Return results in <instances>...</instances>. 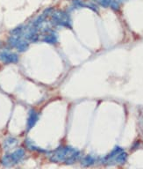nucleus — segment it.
<instances>
[{
    "mask_svg": "<svg viewBox=\"0 0 143 169\" xmlns=\"http://www.w3.org/2000/svg\"><path fill=\"white\" fill-rule=\"evenodd\" d=\"M81 157V152L71 146H60L49 153V160L52 162H65L66 164H73Z\"/></svg>",
    "mask_w": 143,
    "mask_h": 169,
    "instance_id": "1",
    "label": "nucleus"
},
{
    "mask_svg": "<svg viewBox=\"0 0 143 169\" xmlns=\"http://www.w3.org/2000/svg\"><path fill=\"white\" fill-rule=\"evenodd\" d=\"M51 15H52V21L54 24L60 26H65V27L71 28V20L67 12L63 11L56 10V11H53Z\"/></svg>",
    "mask_w": 143,
    "mask_h": 169,
    "instance_id": "2",
    "label": "nucleus"
},
{
    "mask_svg": "<svg viewBox=\"0 0 143 169\" xmlns=\"http://www.w3.org/2000/svg\"><path fill=\"white\" fill-rule=\"evenodd\" d=\"M0 60L5 64H14L18 61V57L17 54L11 53L8 51L0 52Z\"/></svg>",
    "mask_w": 143,
    "mask_h": 169,
    "instance_id": "3",
    "label": "nucleus"
},
{
    "mask_svg": "<svg viewBox=\"0 0 143 169\" xmlns=\"http://www.w3.org/2000/svg\"><path fill=\"white\" fill-rule=\"evenodd\" d=\"M10 154V158H11V160L12 162L13 165L18 163L20 160H22V159L24 158L25 156V150L22 149V148H18L16 151H14L12 153H9Z\"/></svg>",
    "mask_w": 143,
    "mask_h": 169,
    "instance_id": "4",
    "label": "nucleus"
},
{
    "mask_svg": "<svg viewBox=\"0 0 143 169\" xmlns=\"http://www.w3.org/2000/svg\"><path fill=\"white\" fill-rule=\"evenodd\" d=\"M39 119V116L37 114V112L34 109H31L29 111V116L27 119V124H26V129L30 130L32 129L34 126L35 125V123L37 122Z\"/></svg>",
    "mask_w": 143,
    "mask_h": 169,
    "instance_id": "5",
    "label": "nucleus"
},
{
    "mask_svg": "<svg viewBox=\"0 0 143 169\" xmlns=\"http://www.w3.org/2000/svg\"><path fill=\"white\" fill-rule=\"evenodd\" d=\"M42 42H46V43H49V44H55L57 43V36L56 34H55L53 31H48L47 34L43 36V38L42 39Z\"/></svg>",
    "mask_w": 143,
    "mask_h": 169,
    "instance_id": "6",
    "label": "nucleus"
},
{
    "mask_svg": "<svg viewBox=\"0 0 143 169\" xmlns=\"http://www.w3.org/2000/svg\"><path fill=\"white\" fill-rule=\"evenodd\" d=\"M122 151H124L123 150V148H121V147H119V146H116L111 152H110L109 154L106 156V157H105L103 160H102V161H103V163L105 164V163H106V162H109V161H111V160H114V158L118 155L119 152H121Z\"/></svg>",
    "mask_w": 143,
    "mask_h": 169,
    "instance_id": "7",
    "label": "nucleus"
},
{
    "mask_svg": "<svg viewBox=\"0 0 143 169\" xmlns=\"http://www.w3.org/2000/svg\"><path fill=\"white\" fill-rule=\"evenodd\" d=\"M18 144V140L14 137H8L4 141V150L5 151H10L12 149H13Z\"/></svg>",
    "mask_w": 143,
    "mask_h": 169,
    "instance_id": "8",
    "label": "nucleus"
},
{
    "mask_svg": "<svg viewBox=\"0 0 143 169\" xmlns=\"http://www.w3.org/2000/svg\"><path fill=\"white\" fill-rule=\"evenodd\" d=\"M29 47V42H27V40H25V38H23L22 36L19 38V40L18 41L17 45H16V49L18 50V51L19 52H25V50H27Z\"/></svg>",
    "mask_w": 143,
    "mask_h": 169,
    "instance_id": "9",
    "label": "nucleus"
},
{
    "mask_svg": "<svg viewBox=\"0 0 143 169\" xmlns=\"http://www.w3.org/2000/svg\"><path fill=\"white\" fill-rule=\"evenodd\" d=\"M95 162H96V159L91 155H88L82 160L81 164L83 167H91L95 164Z\"/></svg>",
    "mask_w": 143,
    "mask_h": 169,
    "instance_id": "10",
    "label": "nucleus"
},
{
    "mask_svg": "<svg viewBox=\"0 0 143 169\" xmlns=\"http://www.w3.org/2000/svg\"><path fill=\"white\" fill-rule=\"evenodd\" d=\"M126 160H127V153L124 151L119 152L118 155L114 158V160L118 164H124L126 161Z\"/></svg>",
    "mask_w": 143,
    "mask_h": 169,
    "instance_id": "11",
    "label": "nucleus"
},
{
    "mask_svg": "<svg viewBox=\"0 0 143 169\" xmlns=\"http://www.w3.org/2000/svg\"><path fill=\"white\" fill-rule=\"evenodd\" d=\"M23 28L24 26H19L18 27H15L14 29H12L10 33L12 35H18V34H21L22 31H23Z\"/></svg>",
    "mask_w": 143,
    "mask_h": 169,
    "instance_id": "12",
    "label": "nucleus"
},
{
    "mask_svg": "<svg viewBox=\"0 0 143 169\" xmlns=\"http://www.w3.org/2000/svg\"><path fill=\"white\" fill-rule=\"evenodd\" d=\"M2 45H3V43H2V42H0V47H1Z\"/></svg>",
    "mask_w": 143,
    "mask_h": 169,
    "instance_id": "13",
    "label": "nucleus"
}]
</instances>
